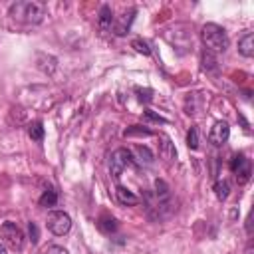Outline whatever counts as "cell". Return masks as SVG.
Instances as JSON below:
<instances>
[{
    "label": "cell",
    "mask_w": 254,
    "mask_h": 254,
    "mask_svg": "<svg viewBox=\"0 0 254 254\" xmlns=\"http://www.w3.org/2000/svg\"><path fill=\"white\" fill-rule=\"evenodd\" d=\"M228 137H230V127H228L226 121H216V123L212 125V129H210V133H208V141H210L214 147L224 145V143L228 141Z\"/></svg>",
    "instance_id": "52a82bcc"
},
{
    "label": "cell",
    "mask_w": 254,
    "mask_h": 254,
    "mask_svg": "<svg viewBox=\"0 0 254 254\" xmlns=\"http://www.w3.org/2000/svg\"><path fill=\"white\" fill-rule=\"evenodd\" d=\"M133 163H135V161H133L131 151H127V149H117V151H113V153H111V159H109V173H111V177H113V179H119L121 173H123L127 167H131Z\"/></svg>",
    "instance_id": "3957f363"
},
{
    "label": "cell",
    "mask_w": 254,
    "mask_h": 254,
    "mask_svg": "<svg viewBox=\"0 0 254 254\" xmlns=\"http://www.w3.org/2000/svg\"><path fill=\"white\" fill-rule=\"evenodd\" d=\"M228 192H230V183L226 179H220V181L214 183V194H216L218 200H224L228 196Z\"/></svg>",
    "instance_id": "2e32d148"
},
{
    "label": "cell",
    "mask_w": 254,
    "mask_h": 254,
    "mask_svg": "<svg viewBox=\"0 0 254 254\" xmlns=\"http://www.w3.org/2000/svg\"><path fill=\"white\" fill-rule=\"evenodd\" d=\"M230 169H232V173H234V177H236V181H238L240 185H244V183L250 181L252 163H250V159H248L246 155H236V157L232 159V163H230Z\"/></svg>",
    "instance_id": "8992f818"
},
{
    "label": "cell",
    "mask_w": 254,
    "mask_h": 254,
    "mask_svg": "<svg viewBox=\"0 0 254 254\" xmlns=\"http://www.w3.org/2000/svg\"><path fill=\"white\" fill-rule=\"evenodd\" d=\"M28 232H30V240L36 244L38 242V238H40V234H38V226H36V222H30L28 224Z\"/></svg>",
    "instance_id": "d4e9b609"
},
{
    "label": "cell",
    "mask_w": 254,
    "mask_h": 254,
    "mask_svg": "<svg viewBox=\"0 0 254 254\" xmlns=\"http://www.w3.org/2000/svg\"><path fill=\"white\" fill-rule=\"evenodd\" d=\"M0 254H8V252H6V246H4V244H0Z\"/></svg>",
    "instance_id": "484cf974"
},
{
    "label": "cell",
    "mask_w": 254,
    "mask_h": 254,
    "mask_svg": "<svg viewBox=\"0 0 254 254\" xmlns=\"http://www.w3.org/2000/svg\"><path fill=\"white\" fill-rule=\"evenodd\" d=\"M0 236L10 246L12 250H22L24 248V232L14 224V222H4L0 226Z\"/></svg>",
    "instance_id": "5b68a950"
},
{
    "label": "cell",
    "mask_w": 254,
    "mask_h": 254,
    "mask_svg": "<svg viewBox=\"0 0 254 254\" xmlns=\"http://www.w3.org/2000/svg\"><path fill=\"white\" fill-rule=\"evenodd\" d=\"M40 206H44V208H52V206H56V202H58V192L56 190H52V189H46L44 192H42V196H40Z\"/></svg>",
    "instance_id": "5bb4252c"
},
{
    "label": "cell",
    "mask_w": 254,
    "mask_h": 254,
    "mask_svg": "<svg viewBox=\"0 0 254 254\" xmlns=\"http://www.w3.org/2000/svg\"><path fill=\"white\" fill-rule=\"evenodd\" d=\"M135 14H137V10L131 8V10L123 12L121 16H117V20H113V30H115L117 36H125L129 32V28H131V24L135 20Z\"/></svg>",
    "instance_id": "ba28073f"
},
{
    "label": "cell",
    "mask_w": 254,
    "mask_h": 254,
    "mask_svg": "<svg viewBox=\"0 0 254 254\" xmlns=\"http://www.w3.org/2000/svg\"><path fill=\"white\" fill-rule=\"evenodd\" d=\"M97 228L103 232V234H111L117 230V220L115 218H109V216H101L99 222H97Z\"/></svg>",
    "instance_id": "9a60e30c"
},
{
    "label": "cell",
    "mask_w": 254,
    "mask_h": 254,
    "mask_svg": "<svg viewBox=\"0 0 254 254\" xmlns=\"http://www.w3.org/2000/svg\"><path fill=\"white\" fill-rule=\"evenodd\" d=\"M131 46H133V48H135L139 54H143V56H149V54H151L149 46H147L143 40H133V42H131Z\"/></svg>",
    "instance_id": "44dd1931"
},
{
    "label": "cell",
    "mask_w": 254,
    "mask_h": 254,
    "mask_svg": "<svg viewBox=\"0 0 254 254\" xmlns=\"http://www.w3.org/2000/svg\"><path fill=\"white\" fill-rule=\"evenodd\" d=\"M159 155L163 157V159H167V161H173V159H177V151H175V145L171 143V139L167 137V135H159Z\"/></svg>",
    "instance_id": "30bf717a"
},
{
    "label": "cell",
    "mask_w": 254,
    "mask_h": 254,
    "mask_svg": "<svg viewBox=\"0 0 254 254\" xmlns=\"http://www.w3.org/2000/svg\"><path fill=\"white\" fill-rule=\"evenodd\" d=\"M113 12H111V6H107V4H103L101 8H99V16H97V26H99V30H103V32H107V30H111V26H113Z\"/></svg>",
    "instance_id": "9c48e42d"
},
{
    "label": "cell",
    "mask_w": 254,
    "mask_h": 254,
    "mask_svg": "<svg viewBox=\"0 0 254 254\" xmlns=\"http://www.w3.org/2000/svg\"><path fill=\"white\" fill-rule=\"evenodd\" d=\"M8 12L16 22L40 24L46 16V6L44 2H38V0H22V2H14Z\"/></svg>",
    "instance_id": "6da1fadb"
},
{
    "label": "cell",
    "mask_w": 254,
    "mask_h": 254,
    "mask_svg": "<svg viewBox=\"0 0 254 254\" xmlns=\"http://www.w3.org/2000/svg\"><path fill=\"white\" fill-rule=\"evenodd\" d=\"M115 196H117V200H119L121 204H127V206H133V204L139 202V196L133 194L129 189H125V187H121V185L115 189Z\"/></svg>",
    "instance_id": "4fadbf2b"
},
{
    "label": "cell",
    "mask_w": 254,
    "mask_h": 254,
    "mask_svg": "<svg viewBox=\"0 0 254 254\" xmlns=\"http://www.w3.org/2000/svg\"><path fill=\"white\" fill-rule=\"evenodd\" d=\"M133 135H145V137H149L151 131H149V129H143L141 125H133L131 129L125 131V137H133Z\"/></svg>",
    "instance_id": "ffe728a7"
},
{
    "label": "cell",
    "mask_w": 254,
    "mask_h": 254,
    "mask_svg": "<svg viewBox=\"0 0 254 254\" xmlns=\"http://www.w3.org/2000/svg\"><path fill=\"white\" fill-rule=\"evenodd\" d=\"M200 62H202V69H206V71H216L218 69V65H216V60H214V56H212V52H202V56H200Z\"/></svg>",
    "instance_id": "e0dca14e"
},
{
    "label": "cell",
    "mask_w": 254,
    "mask_h": 254,
    "mask_svg": "<svg viewBox=\"0 0 254 254\" xmlns=\"http://www.w3.org/2000/svg\"><path fill=\"white\" fill-rule=\"evenodd\" d=\"M187 145H189L190 149H196V147H198V133H196L194 127H190L189 133H187Z\"/></svg>",
    "instance_id": "d6986e66"
},
{
    "label": "cell",
    "mask_w": 254,
    "mask_h": 254,
    "mask_svg": "<svg viewBox=\"0 0 254 254\" xmlns=\"http://www.w3.org/2000/svg\"><path fill=\"white\" fill-rule=\"evenodd\" d=\"M200 38L208 52H224L228 48V36L218 24H204L200 30Z\"/></svg>",
    "instance_id": "7a4b0ae2"
},
{
    "label": "cell",
    "mask_w": 254,
    "mask_h": 254,
    "mask_svg": "<svg viewBox=\"0 0 254 254\" xmlns=\"http://www.w3.org/2000/svg\"><path fill=\"white\" fill-rule=\"evenodd\" d=\"M238 52L246 58H252L254 56V36L252 32H246L240 40H238Z\"/></svg>",
    "instance_id": "8fae6325"
},
{
    "label": "cell",
    "mask_w": 254,
    "mask_h": 254,
    "mask_svg": "<svg viewBox=\"0 0 254 254\" xmlns=\"http://www.w3.org/2000/svg\"><path fill=\"white\" fill-rule=\"evenodd\" d=\"M145 119H147V121H153V123H167L165 117H161V115H157V113H153V111H145Z\"/></svg>",
    "instance_id": "603a6c76"
},
{
    "label": "cell",
    "mask_w": 254,
    "mask_h": 254,
    "mask_svg": "<svg viewBox=\"0 0 254 254\" xmlns=\"http://www.w3.org/2000/svg\"><path fill=\"white\" fill-rule=\"evenodd\" d=\"M131 155H133V161H137L139 165H153V153L147 149V147H141V145H137L133 151H131Z\"/></svg>",
    "instance_id": "7c38bea8"
},
{
    "label": "cell",
    "mask_w": 254,
    "mask_h": 254,
    "mask_svg": "<svg viewBox=\"0 0 254 254\" xmlns=\"http://www.w3.org/2000/svg\"><path fill=\"white\" fill-rule=\"evenodd\" d=\"M135 91L139 93V99H141V101H145V103H149V101L153 99V97H151V93H153L151 89H141V87H137Z\"/></svg>",
    "instance_id": "cb8c5ba5"
},
{
    "label": "cell",
    "mask_w": 254,
    "mask_h": 254,
    "mask_svg": "<svg viewBox=\"0 0 254 254\" xmlns=\"http://www.w3.org/2000/svg\"><path fill=\"white\" fill-rule=\"evenodd\" d=\"M42 254H69L64 246H56V244H52V246H46L44 250H42Z\"/></svg>",
    "instance_id": "7402d4cb"
},
{
    "label": "cell",
    "mask_w": 254,
    "mask_h": 254,
    "mask_svg": "<svg viewBox=\"0 0 254 254\" xmlns=\"http://www.w3.org/2000/svg\"><path fill=\"white\" fill-rule=\"evenodd\" d=\"M28 135H30L32 141H42V139H44V125H42V121H34V123H30V127H28Z\"/></svg>",
    "instance_id": "ac0fdd59"
},
{
    "label": "cell",
    "mask_w": 254,
    "mask_h": 254,
    "mask_svg": "<svg viewBox=\"0 0 254 254\" xmlns=\"http://www.w3.org/2000/svg\"><path fill=\"white\" fill-rule=\"evenodd\" d=\"M46 224H48V230H50L52 234L64 236V234L69 232V228H71V218H69V214H65L64 210H54V212L48 214Z\"/></svg>",
    "instance_id": "277c9868"
}]
</instances>
